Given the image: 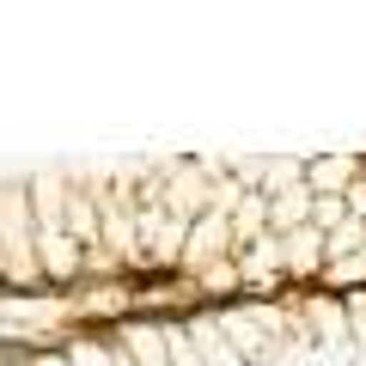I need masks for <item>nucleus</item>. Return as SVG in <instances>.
I'll list each match as a JSON object with an SVG mask.
<instances>
[{
    "label": "nucleus",
    "instance_id": "1",
    "mask_svg": "<svg viewBox=\"0 0 366 366\" xmlns=\"http://www.w3.org/2000/svg\"><path fill=\"white\" fill-rule=\"evenodd\" d=\"M269 183V159H134L43 165L0 177V300L196 293L189 244L208 214H232Z\"/></svg>",
    "mask_w": 366,
    "mask_h": 366
},
{
    "label": "nucleus",
    "instance_id": "2",
    "mask_svg": "<svg viewBox=\"0 0 366 366\" xmlns=\"http://www.w3.org/2000/svg\"><path fill=\"white\" fill-rule=\"evenodd\" d=\"M366 171V159L360 153H317V159H305V177H312V189L317 196H348V183Z\"/></svg>",
    "mask_w": 366,
    "mask_h": 366
}]
</instances>
